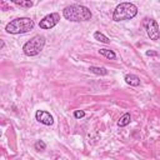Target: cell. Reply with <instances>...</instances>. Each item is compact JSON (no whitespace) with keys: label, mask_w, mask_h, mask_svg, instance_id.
<instances>
[{"label":"cell","mask_w":160,"mask_h":160,"mask_svg":"<svg viewBox=\"0 0 160 160\" xmlns=\"http://www.w3.org/2000/svg\"><path fill=\"white\" fill-rule=\"evenodd\" d=\"M62 15L66 20L72 22H80V21H89L92 16L89 8L81 5V4H71L62 10Z\"/></svg>","instance_id":"1"},{"label":"cell","mask_w":160,"mask_h":160,"mask_svg":"<svg viewBox=\"0 0 160 160\" xmlns=\"http://www.w3.org/2000/svg\"><path fill=\"white\" fill-rule=\"evenodd\" d=\"M34 21L30 19V18H16V19H12L10 22L6 24L5 26V30L6 32L9 34H12V35H18V34H26L29 32L30 30L34 29Z\"/></svg>","instance_id":"2"},{"label":"cell","mask_w":160,"mask_h":160,"mask_svg":"<svg viewBox=\"0 0 160 160\" xmlns=\"http://www.w3.org/2000/svg\"><path fill=\"white\" fill-rule=\"evenodd\" d=\"M138 15V8L132 2H120L114 12H112V20L114 21H124V20H130L134 19Z\"/></svg>","instance_id":"3"},{"label":"cell","mask_w":160,"mask_h":160,"mask_svg":"<svg viewBox=\"0 0 160 160\" xmlns=\"http://www.w3.org/2000/svg\"><path fill=\"white\" fill-rule=\"evenodd\" d=\"M45 42H46V40L42 35H35L29 41H26L24 44L22 52L26 56H36L42 51V49L45 46Z\"/></svg>","instance_id":"4"},{"label":"cell","mask_w":160,"mask_h":160,"mask_svg":"<svg viewBox=\"0 0 160 160\" xmlns=\"http://www.w3.org/2000/svg\"><path fill=\"white\" fill-rule=\"evenodd\" d=\"M145 30H146V34L150 38V40H159L160 39V30H159V25L158 22L154 20V19H144V22H142Z\"/></svg>","instance_id":"5"},{"label":"cell","mask_w":160,"mask_h":160,"mask_svg":"<svg viewBox=\"0 0 160 160\" xmlns=\"http://www.w3.org/2000/svg\"><path fill=\"white\" fill-rule=\"evenodd\" d=\"M60 21V15L58 12H51L46 16H44L40 22H39V26L40 29H44V30H49V29H52L55 25H58V22Z\"/></svg>","instance_id":"6"},{"label":"cell","mask_w":160,"mask_h":160,"mask_svg":"<svg viewBox=\"0 0 160 160\" xmlns=\"http://www.w3.org/2000/svg\"><path fill=\"white\" fill-rule=\"evenodd\" d=\"M35 119L42 124V125H46V126H50L54 124V118L52 115L49 112V111H45V110H38L35 112Z\"/></svg>","instance_id":"7"},{"label":"cell","mask_w":160,"mask_h":160,"mask_svg":"<svg viewBox=\"0 0 160 160\" xmlns=\"http://www.w3.org/2000/svg\"><path fill=\"white\" fill-rule=\"evenodd\" d=\"M124 80H125V82H126L128 85H130V86H139V85H140V79H139V76H136V75H134V74H126L125 78H124Z\"/></svg>","instance_id":"8"},{"label":"cell","mask_w":160,"mask_h":160,"mask_svg":"<svg viewBox=\"0 0 160 160\" xmlns=\"http://www.w3.org/2000/svg\"><path fill=\"white\" fill-rule=\"evenodd\" d=\"M130 121H131V116H130V114H129V112H125V114H124V115H121V116H120V119L118 120V126L124 128V126L129 125V124H130Z\"/></svg>","instance_id":"9"},{"label":"cell","mask_w":160,"mask_h":160,"mask_svg":"<svg viewBox=\"0 0 160 160\" xmlns=\"http://www.w3.org/2000/svg\"><path fill=\"white\" fill-rule=\"evenodd\" d=\"M89 70H90V72H92L95 75H100V76L108 75V72H109L105 68H101V66H90Z\"/></svg>","instance_id":"10"},{"label":"cell","mask_w":160,"mask_h":160,"mask_svg":"<svg viewBox=\"0 0 160 160\" xmlns=\"http://www.w3.org/2000/svg\"><path fill=\"white\" fill-rule=\"evenodd\" d=\"M94 39L100 41V42H104V44H109L110 42V39L106 35H104L102 32H100V31H95L94 32Z\"/></svg>","instance_id":"11"},{"label":"cell","mask_w":160,"mask_h":160,"mask_svg":"<svg viewBox=\"0 0 160 160\" xmlns=\"http://www.w3.org/2000/svg\"><path fill=\"white\" fill-rule=\"evenodd\" d=\"M99 54L102 55V56H105V58H108V59H110V60H114L116 58V54L112 50H109V49H100L99 50Z\"/></svg>","instance_id":"12"},{"label":"cell","mask_w":160,"mask_h":160,"mask_svg":"<svg viewBox=\"0 0 160 160\" xmlns=\"http://www.w3.org/2000/svg\"><path fill=\"white\" fill-rule=\"evenodd\" d=\"M12 2L20 8H31L32 6V1H30V0H12Z\"/></svg>","instance_id":"13"},{"label":"cell","mask_w":160,"mask_h":160,"mask_svg":"<svg viewBox=\"0 0 160 160\" xmlns=\"http://www.w3.org/2000/svg\"><path fill=\"white\" fill-rule=\"evenodd\" d=\"M34 148L36 150H45L46 149V144L42 141V140H38L35 144H34Z\"/></svg>","instance_id":"14"},{"label":"cell","mask_w":160,"mask_h":160,"mask_svg":"<svg viewBox=\"0 0 160 160\" xmlns=\"http://www.w3.org/2000/svg\"><path fill=\"white\" fill-rule=\"evenodd\" d=\"M84 116H85V111H84V110H75V111H74V118L81 119V118H84Z\"/></svg>","instance_id":"15"},{"label":"cell","mask_w":160,"mask_h":160,"mask_svg":"<svg viewBox=\"0 0 160 160\" xmlns=\"http://www.w3.org/2000/svg\"><path fill=\"white\" fill-rule=\"evenodd\" d=\"M4 46H5V42L1 40V49H4Z\"/></svg>","instance_id":"16"}]
</instances>
